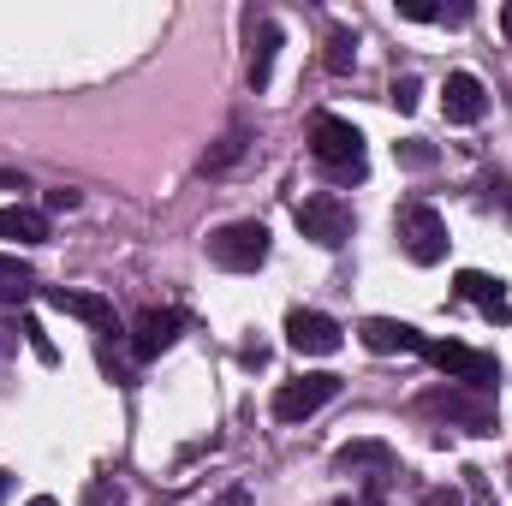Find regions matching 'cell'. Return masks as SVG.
<instances>
[{"mask_svg": "<svg viewBox=\"0 0 512 506\" xmlns=\"http://www.w3.org/2000/svg\"><path fill=\"white\" fill-rule=\"evenodd\" d=\"M310 155H316V167H322L328 179H340V185H352V179L370 173V161H364V131L352 126V120H340V114H316V120H310Z\"/></svg>", "mask_w": 512, "mask_h": 506, "instance_id": "1", "label": "cell"}, {"mask_svg": "<svg viewBox=\"0 0 512 506\" xmlns=\"http://www.w3.org/2000/svg\"><path fill=\"white\" fill-rule=\"evenodd\" d=\"M417 411H429V417H447V423H459V429H471V435H495V393H483V387H429L423 399H417Z\"/></svg>", "mask_w": 512, "mask_h": 506, "instance_id": "2", "label": "cell"}, {"mask_svg": "<svg viewBox=\"0 0 512 506\" xmlns=\"http://www.w3.org/2000/svg\"><path fill=\"white\" fill-rule=\"evenodd\" d=\"M393 233H399V251L411 256L417 268H435V262L447 256V221H441V209H429V203H405L399 221H393Z\"/></svg>", "mask_w": 512, "mask_h": 506, "instance_id": "3", "label": "cell"}, {"mask_svg": "<svg viewBox=\"0 0 512 506\" xmlns=\"http://www.w3.org/2000/svg\"><path fill=\"white\" fill-rule=\"evenodd\" d=\"M209 262L227 274H256L268 262V227L262 221H233L221 233H209Z\"/></svg>", "mask_w": 512, "mask_h": 506, "instance_id": "4", "label": "cell"}, {"mask_svg": "<svg viewBox=\"0 0 512 506\" xmlns=\"http://www.w3.org/2000/svg\"><path fill=\"white\" fill-rule=\"evenodd\" d=\"M423 358H429L447 381H459V387H483V393H495V381H501V364H495L489 352L459 346V340H429V346H423Z\"/></svg>", "mask_w": 512, "mask_h": 506, "instance_id": "5", "label": "cell"}, {"mask_svg": "<svg viewBox=\"0 0 512 506\" xmlns=\"http://www.w3.org/2000/svg\"><path fill=\"white\" fill-rule=\"evenodd\" d=\"M298 233L316 239L322 251H340V245L352 239V209H346V197H334V191H310V197L298 203Z\"/></svg>", "mask_w": 512, "mask_h": 506, "instance_id": "6", "label": "cell"}, {"mask_svg": "<svg viewBox=\"0 0 512 506\" xmlns=\"http://www.w3.org/2000/svg\"><path fill=\"white\" fill-rule=\"evenodd\" d=\"M286 346L304 352V358H334L346 346V328L334 316H322V310H292L286 316Z\"/></svg>", "mask_w": 512, "mask_h": 506, "instance_id": "7", "label": "cell"}, {"mask_svg": "<svg viewBox=\"0 0 512 506\" xmlns=\"http://www.w3.org/2000/svg\"><path fill=\"white\" fill-rule=\"evenodd\" d=\"M334 393H340V376H328V370L298 376V381H286V387L274 393V417H280V423H304V417H316Z\"/></svg>", "mask_w": 512, "mask_h": 506, "instance_id": "8", "label": "cell"}, {"mask_svg": "<svg viewBox=\"0 0 512 506\" xmlns=\"http://www.w3.org/2000/svg\"><path fill=\"white\" fill-rule=\"evenodd\" d=\"M441 114H447L453 126H477V120L489 114V90H483V78L453 72V78H447V90H441Z\"/></svg>", "mask_w": 512, "mask_h": 506, "instance_id": "9", "label": "cell"}, {"mask_svg": "<svg viewBox=\"0 0 512 506\" xmlns=\"http://www.w3.org/2000/svg\"><path fill=\"white\" fill-rule=\"evenodd\" d=\"M48 304H54L60 316H78V322H90L96 334H120V322H114V304H108L102 292H72V286H48Z\"/></svg>", "mask_w": 512, "mask_h": 506, "instance_id": "10", "label": "cell"}, {"mask_svg": "<svg viewBox=\"0 0 512 506\" xmlns=\"http://www.w3.org/2000/svg\"><path fill=\"white\" fill-rule=\"evenodd\" d=\"M179 328H185V310H143L137 328H131V352L149 364V358H161L179 340Z\"/></svg>", "mask_w": 512, "mask_h": 506, "instance_id": "11", "label": "cell"}, {"mask_svg": "<svg viewBox=\"0 0 512 506\" xmlns=\"http://www.w3.org/2000/svg\"><path fill=\"white\" fill-rule=\"evenodd\" d=\"M459 298H465V304H477L489 322H512L507 280H495V274H483V268H465V274H459Z\"/></svg>", "mask_w": 512, "mask_h": 506, "instance_id": "12", "label": "cell"}, {"mask_svg": "<svg viewBox=\"0 0 512 506\" xmlns=\"http://www.w3.org/2000/svg\"><path fill=\"white\" fill-rule=\"evenodd\" d=\"M358 340H364L376 358H393V352H423V346H429L411 322H393V316H370V322L358 328Z\"/></svg>", "mask_w": 512, "mask_h": 506, "instance_id": "13", "label": "cell"}, {"mask_svg": "<svg viewBox=\"0 0 512 506\" xmlns=\"http://www.w3.org/2000/svg\"><path fill=\"white\" fill-rule=\"evenodd\" d=\"M0 239L6 245H48V215L12 203V209H0Z\"/></svg>", "mask_w": 512, "mask_h": 506, "instance_id": "14", "label": "cell"}, {"mask_svg": "<svg viewBox=\"0 0 512 506\" xmlns=\"http://www.w3.org/2000/svg\"><path fill=\"white\" fill-rule=\"evenodd\" d=\"M274 54H280V24L262 18V24H256V48H251V84L256 90H268V78H274Z\"/></svg>", "mask_w": 512, "mask_h": 506, "instance_id": "15", "label": "cell"}, {"mask_svg": "<svg viewBox=\"0 0 512 506\" xmlns=\"http://www.w3.org/2000/svg\"><path fill=\"white\" fill-rule=\"evenodd\" d=\"M36 292V274H30V262H18V256L0 251V304H24Z\"/></svg>", "mask_w": 512, "mask_h": 506, "instance_id": "16", "label": "cell"}, {"mask_svg": "<svg viewBox=\"0 0 512 506\" xmlns=\"http://www.w3.org/2000/svg\"><path fill=\"white\" fill-rule=\"evenodd\" d=\"M334 465H340V471H358V465L393 471V453H387L382 441H352V447H340V453H334Z\"/></svg>", "mask_w": 512, "mask_h": 506, "instance_id": "17", "label": "cell"}, {"mask_svg": "<svg viewBox=\"0 0 512 506\" xmlns=\"http://www.w3.org/2000/svg\"><path fill=\"white\" fill-rule=\"evenodd\" d=\"M239 155H245V131H233V137H227L215 155H203V173H221V167H233Z\"/></svg>", "mask_w": 512, "mask_h": 506, "instance_id": "18", "label": "cell"}, {"mask_svg": "<svg viewBox=\"0 0 512 506\" xmlns=\"http://www.w3.org/2000/svg\"><path fill=\"white\" fill-rule=\"evenodd\" d=\"M328 72H352V36L328 30Z\"/></svg>", "mask_w": 512, "mask_h": 506, "instance_id": "19", "label": "cell"}, {"mask_svg": "<svg viewBox=\"0 0 512 506\" xmlns=\"http://www.w3.org/2000/svg\"><path fill=\"white\" fill-rule=\"evenodd\" d=\"M393 155H399L405 167H435V149H429L423 137H405V143H393Z\"/></svg>", "mask_w": 512, "mask_h": 506, "instance_id": "20", "label": "cell"}, {"mask_svg": "<svg viewBox=\"0 0 512 506\" xmlns=\"http://www.w3.org/2000/svg\"><path fill=\"white\" fill-rule=\"evenodd\" d=\"M417 102H423V84H417V78H393V108H399V114H411Z\"/></svg>", "mask_w": 512, "mask_h": 506, "instance_id": "21", "label": "cell"}, {"mask_svg": "<svg viewBox=\"0 0 512 506\" xmlns=\"http://www.w3.org/2000/svg\"><path fill=\"white\" fill-rule=\"evenodd\" d=\"M24 340H30V352H36L42 364H54V358H60V352H54V340L42 334V322H24Z\"/></svg>", "mask_w": 512, "mask_h": 506, "instance_id": "22", "label": "cell"}, {"mask_svg": "<svg viewBox=\"0 0 512 506\" xmlns=\"http://www.w3.org/2000/svg\"><path fill=\"white\" fill-rule=\"evenodd\" d=\"M399 12L417 18V24H435V18H441V6H429V0H399Z\"/></svg>", "mask_w": 512, "mask_h": 506, "instance_id": "23", "label": "cell"}, {"mask_svg": "<svg viewBox=\"0 0 512 506\" xmlns=\"http://www.w3.org/2000/svg\"><path fill=\"white\" fill-rule=\"evenodd\" d=\"M48 209H78V191H48Z\"/></svg>", "mask_w": 512, "mask_h": 506, "instance_id": "24", "label": "cell"}, {"mask_svg": "<svg viewBox=\"0 0 512 506\" xmlns=\"http://www.w3.org/2000/svg\"><path fill=\"white\" fill-rule=\"evenodd\" d=\"M423 506H459V495H447V489H429V495H423Z\"/></svg>", "mask_w": 512, "mask_h": 506, "instance_id": "25", "label": "cell"}, {"mask_svg": "<svg viewBox=\"0 0 512 506\" xmlns=\"http://www.w3.org/2000/svg\"><path fill=\"white\" fill-rule=\"evenodd\" d=\"M0 191H24V179L18 173H0Z\"/></svg>", "mask_w": 512, "mask_h": 506, "instance_id": "26", "label": "cell"}, {"mask_svg": "<svg viewBox=\"0 0 512 506\" xmlns=\"http://www.w3.org/2000/svg\"><path fill=\"white\" fill-rule=\"evenodd\" d=\"M501 30H507V42H512V0L501 6Z\"/></svg>", "mask_w": 512, "mask_h": 506, "instance_id": "27", "label": "cell"}, {"mask_svg": "<svg viewBox=\"0 0 512 506\" xmlns=\"http://www.w3.org/2000/svg\"><path fill=\"white\" fill-rule=\"evenodd\" d=\"M0 352H12V328L6 322H0Z\"/></svg>", "mask_w": 512, "mask_h": 506, "instance_id": "28", "label": "cell"}, {"mask_svg": "<svg viewBox=\"0 0 512 506\" xmlns=\"http://www.w3.org/2000/svg\"><path fill=\"white\" fill-rule=\"evenodd\" d=\"M6 489H12V471H0V506H6Z\"/></svg>", "mask_w": 512, "mask_h": 506, "instance_id": "29", "label": "cell"}, {"mask_svg": "<svg viewBox=\"0 0 512 506\" xmlns=\"http://www.w3.org/2000/svg\"><path fill=\"white\" fill-rule=\"evenodd\" d=\"M30 506H54V501H48V495H36V501H30Z\"/></svg>", "mask_w": 512, "mask_h": 506, "instance_id": "30", "label": "cell"}]
</instances>
